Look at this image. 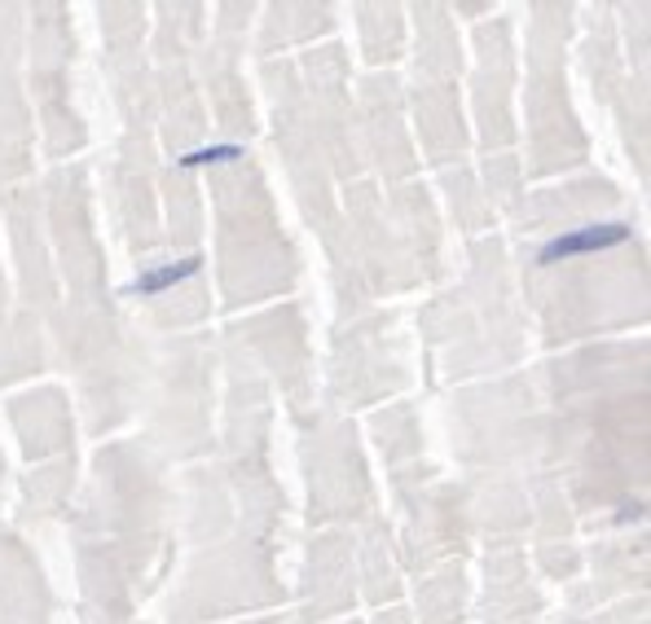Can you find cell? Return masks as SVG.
<instances>
[{
	"instance_id": "6da1fadb",
	"label": "cell",
	"mask_w": 651,
	"mask_h": 624,
	"mask_svg": "<svg viewBox=\"0 0 651 624\" xmlns=\"http://www.w3.org/2000/svg\"><path fill=\"white\" fill-rule=\"evenodd\" d=\"M625 238H630L625 225H590V229H576L568 238H555L542 251V265H555V260H568V256H585V251H608V247H617Z\"/></svg>"
},
{
	"instance_id": "7a4b0ae2",
	"label": "cell",
	"mask_w": 651,
	"mask_h": 624,
	"mask_svg": "<svg viewBox=\"0 0 651 624\" xmlns=\"http://www.w3.org/2000/svg\"><path fill=\"white\" fill-rule=\"evenodd\" d=\"M198 268V260H181V265H168V268H159V273H146L132 290H141V295H159V290H168V286H177L181 277H189Z\"/></svg>"
},
{
	"instance_id": "3957f363",
	"label": "cell",
	"mask_w": 651,
	"mask_h": 624,
	"mask_svg": "<svg viewBox=\"0 0 651 624\" xmlns=\"http://www.w3.org/2000/svg\"><path fill=\"white\" fill-rule=\"evenodd\" d=\"M229 159H243V150L238 146H207V150H189L186 168H198V164H229Z\"/></svg>"
}]
</instances>
